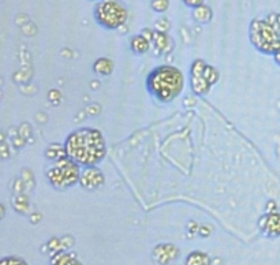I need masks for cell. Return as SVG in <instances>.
Returning a JSON list of instances; mask_svg holds the SVG:
<instances>
[{
  "label": "cell",
  "mask_w": 280,
  "mask_h": 265,
  "mask_svg": "<svg viewBox=\"0 0 280 265\" xmlns=\"http://www.w3.org/2000/svg\"><path fill=\"white\" fill-rule=\"evenodd\" d=\"M66 156L74 163L85 167H97L107 156L106 138L100 130L81 127L71 131L65 140Z\"/></svg>",
  "instance_id": "1"
},
{
  "label": "cell",
  "mask_w": 280,
  "mask_h": 265,
  "mask_svg": "<svg viewBox=\"0 0 280 265\" xmlns=\"http://www.w3.org/2000/svg\"><path fill=\"white\" fill-rule=\"evenodd\" d=\"M184 87V75L178 67L161 64L148 74L147 89L159 103H171Z\"/></svg>",
  "instance_id": "2"
},
{
  "label": "cell",
  "mask_w": 280,
  "mask_h": 265,
  "mask_svg": "<svg viewBox=\"0 0 280 265\" xmlns=\"http://www.w3.org/2000/svg\"><path fill=\"white\" fill-rule=\"evenodd\" d=\"M249 41L262 55L273 56L280 50L279 32L266 17L252 19L249 25Z\"/></svg>",
  "instance_id": "3"
},
{
  "label": "cell",
  "mask_w": 280,
  "mask_h": 265,
  "mask_svg": "<svg viewBox=\"0 0 280 265\" xmlns=\"http://www.w3.org/2000/svg\"><path fill=\"white\" fill-rule=\"evenodd\" d=\"M93 17L101 28L116 30L129 19V10L120 0H100L95 5Z\"/></svg>",
  "instance_id": "4"
},
{
  "label": "cell",
  "mask_w": 280,
  "mask_h": 265,
  "mask_svg": "<svg viewBox=\"0 0 280 265\" xmlns=\"http://www.w3.org/2000/svg\"><path fill=\"white\" fill-rule=\"evenodd\" d=\"M81 167L74 163L67 156L54 161L46 171V179L54 189L56 190H67L73 188L79 182Z\"/></svg>",
  "instance_id": "5"
},
{
  "label": "cell",
  "mask_w": 280,
  "mask_h": 265,
  "mask_svg": "<svg viewBox=\"0 0 280 265\" xmlns=\"http://www.w3.org/2000/svg\"><path fill=\"white\" fill-rule=\"evenodd\" d=\"M205 64H207V62H204L202 59H196L190 67V87H192L194 95H197V96H205L212 87L205 81L204 74H202Z\"/></svg>",
  "instance_id": "6"
},
{
  "label": "cell",
  "mask_w": 280,
  "mask_h": 265,
  "mask_svg": "<svg viewBox=\"0 0 280 265\" xmlns=\"http://www.w3.org/2000/svg\"><path fill=\"white\" fill-rule=\"evenodd\" d=\"M106 182V176L103 174L99 167H85L81 168V175H79L78 185L83 190L93 192L97 189L103 188Z\"/></svg>",
  "instance_id": "7"
},
{
  "label": "cell",
  "mask_w": 280,
  "mask_h": 265,
  "mask_svg": "<svg viewBox=\"0 0 280 265\" xmlns=\"http://www.w3.org/2000/svg\"><path fill=\"white\" fill-rule=\"evenodd\" d=\"M180 251L176 245L170 242L159 243L152 250V260L157 265H170L179 258Z\"/></svg>",
  "instance_id": "8"
},
{
  "label": "cell",
  "mask_w": 280,
  "mask_h": 265,
  "mask_svg": "<svg viewBox=\"0 0 280 265\" xmlns=\"http://www.w3.org/2000/svg\"><path fill=\"white\" fill-rule=\"evenodd\" d=\"M257 226L264 237L269 239L280 238V212H266L258 219Z\"/></svg>",
  "instance_id": "9"
},
{
  "label": "cell",
  "mask_w": 280,
  "mask_h": 265,
  "mask_svg": "<svg viewBox=\"0 0 280 265\" xmlns=\"http://www.w3.org/2000/svg\"><path fill=\"white\" fill-rule=\"evenodd\" d=\"M151 44L155 46L157 55H167L174 50V41L165 32H155Z\"/></svg>",
  "instance_id": "10"
},
{
  "label": "cell",
  "mask_w": 280,
  "mask_h": 265,
  "mask_svg": "<svg viewBox=\"0 0 280 265\" xmlns=\"http://www.w3.org/2000/svg\"><path fill=\"white\" fill-rule=\"evenodd\" d=\"M50 265H82L78 257L73 251H56L50 261Z\"/></svg>",
  "instance_id": "11"
},
{
  "label": "cell",
  "mask_w": 280,
  "mask_h": 265,
  "mask_svg": "<svg viewBox=\"0 0 280 265\" xmlns=\"http://www.w3.org/2000/svg\"><path fill=\"white\" fill-rule=\"evenodd\" d=\"M130 48H131L133 54H135V55H145L148 51L151 50V41L144 36L143 33L141 34H134L130 38Z\"/></svg>",
  "instance_id": "12"
},
{
  "label": "cell",
  "mask_w": 280,
  "mask_h": 265,
  "mask_svg": "<svg viewBox=\"0 0 280 265\" xmlns=\"http://www.w3.org/2000/svg\"><path fill=\"white\" fill-rule=\"evenodd\" d=\"M211 257L202 250H193L189 253L184 260V265H211Z\"/></svg>",
  "instance_id": "13"
},
{
  "label": "cell",
  "mask_w": 280,
  "mask_h": 265,
  "mask_svg": "<svg viewBox=\"0 0 280 265\" xmlns=\"http://www.w3.org/2000/svg\"><path fill=\"white\" fill-rule=\"evenodd\" d=\"M192 17L197 23L200 25H207L212 21L213 18V11L209 6L202 5L197 9H193V13H192Z\"/></svg>",
  "instance_id": "14"
},
{
  "label": "cell",
  "mask_w": 280,
  "mask_h": 265,
  "mask_svg": "<svg viewBox=\"0 0 280 265\" xmlns=\"http://www.w3.org/2000/svg\"><path fill=\"white\" fill-rule=\"evenodd\" d=\"M93 71L100 77H108L114 71V62L108 58H99L93 63Z\"/></svg>",
  "instance_id": "15"
},
{
  "label": "cell",
  "mask_w": 280,
  "mask_h": 265,
  "mask_svg": "<svg viewBox=\"0 0 280 265\" xmlns=\"http://www.w3.org/2000/svg\"><path fill=\"white\" fill-rule=\"evenodd\" d=\"M45 157L48 159V160H52V161L60 160V159L66 157L65 145H63V144H59V142L51 144L50 147L46 148Z\"/></svg>",
  "instance_id": "16"
},
{
  "label": "cell",
  "mask_w": 280,
  "mask_h": 265,
  "mask_svg": "<svg viewBox=\"0 0 280 265\" xmlns=\"http://www.w3.org/2000/svg\"><path fill=\"white\" fill-rule=\"evenodd\" d=\"M202 74H204V78H205V81H207L211 86L216 85V83L219 82V77H220V74L217 71L216 67L211 66V64H205L204 66V70H202Z\"/></svg>",
  "instance_id": "17"
},
{
  "label": "cell",
  "mask_w": 280,
  "mask_h": 265,
  "mask_svg": "<svg viewBox=\"0 0 280 265\" xmlns=\"http://www.w3.org/2000/svg\"><path fill=\"white\" fill-rule=\"evenodd\" d=\"M151 7L155 13L163 14L170 7V0H151Z\"/></svg>",
  "instance_id": "18"
},
{
  "label": "cell",
  "mask_w": 280,
  "mask_h": 265,
  "mask_svg": "<svg viewBox=\"0 0 280 265\" xmlns=\"http://www.w3.org/2000/svg\"><path fill=\"white\" fill-rule=\"evenodd\" d=\"M0 265H29L26 261L17 256H9L0 258Z\"/></svg>",
  "instance_id": "19"
},
{
  "label": "cell",
  "mask_w": 280,
  "mask_h": 265,
  "mask_svg": "<svg viewBox=\"0 0 280 265\" xmlns=\"http://www.w3.org/2000/svg\"><path fill=\"white\" fill-rule=\"evenodd\" d=\"M265 17L275 25V28L277 29V32H279L280 34V13H269V14H266Z\"/></svg>",
  "instance_id": "20"
},
{
  "label": "cell",
  "mask_w": 280,
  "mask_h": 265,
  "mask_svg": "<svg viewBox=\"0 0 280 265\" xmlns=\"http://www.w3.org/2000/svg\"><path fill=\"white\" fill-rule=\"evenodd\" d=\"M184 3V6H188L190 9H197L200 6L205 5V0H182Z\"/></svg>",
  "instance_id": "21"
},
{
  "label": "cell",
  "mask_w": 280,
  "mask_h": 265,
  "mask_svg": "<svg viewBox=\"0 0 280 265\" xmlns=\"http://www.w3.org/2000/svg\"><path fill=\"white\" fill-rule=\"evenodd\" d=\"M265 209L266 212H275V210L277 209V205H276V202L273 201V200H269V201L266 202Z\"/></svg>",
  "instance_id": "22"
},
{
  "label": "cell",
  "mask_w": 280,
  "mask_h": 265,
  "mask_svg": "<svg viewBox=\"0 0 280 265\" xmlns=\"http://www.w3.org/2000/svg\"><path fill=\"white\" fill-rule=\"evenodd\" d=\"M209 234H211V229L207 227V226H201V229H200V235L205 238V237H208Z\"/></svg>",
  "instance_id": "23"
},
{
  "label": "cell",
  "mask_w": 280,
  "mask_h": 265,
  "mask_svg": "<svg viewBox=\"0 0 280 265\" xmlns=\"http://www.w3.org/2000/svg\"><path fill=\"white\" fill-rule=\"evenodd\" d=\"M272 58H273V60H275V63L277 64V67H280V50L277 51L275 55L272 56Z\"/></svg>",
  "instance_id": "24"
},
{
  "label": "cell",
  "mask_w": 280,
  "mask_h": 265,
  "mask_svg": "<svg viewBox=\"0 0 280 265\" xmlns=\"http://www.w3.org/2000/svg\"><path fill=\"white\" fill-rule=\"evenodd\" d=\"M276 155H277V157L280 159V144L276 147Z\"/></svg>",
  "instance_id": "25"
},
{
  "label": "cell",
  "mask_w": 280,
  "mask_h": 265,
  "mask_svg": "<svg viewBox=\"0 0 280 265\" xmlns=\"http://www.w3.org/2000/svg\"><path fill=\"white\" fill-rule=\"evenodd\" d=\"M93 2H100V0H93Z\"/></svg>",
  "instance_id": "26"
}]
</instances>
